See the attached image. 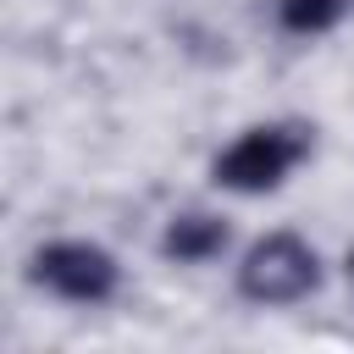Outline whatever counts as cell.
Wrapping results in <instances>:
<instances>
[{"mask_svg": "<svg viewBox=\"0 0 354 354\" xmlns=\"http://www.w3.org/2000/svg\"><path fill=\"white\" fill-rule=\"evenodd\" d=\"M315 138L310 127L299 122H266V127H249L238 133L216 160H210V183L227 188V194H271L293 177L299 160H310Z\"/></svg>", "mask_w": 354, "mask_h": 354, "instance_id": "6da1fadb", "label": "cell"}, {"mask_svg": "<svg viewBox=\"0 0 354 354\" xmlns=\"http://www.w3.org/2000/svg\"><path fill=\"white\" fill-rule=\"evenodd\" d=\"M321 288V254L299 232H266L238 260V293L249 304H299Z\"/></svg>", "mask_w": 354, "mask_h": 354, "instance_id": "7a4b0ae2", "label": "cell"}, {"mask_svg": "<svg viewBox=\"0 0 354 354\" xmlns=\"http://www.w3.org/2000/svg\"><path fill=\"white\" fill-rule=\"evenodd\" d=\"M28 282L66 304H105L122 282V266L111 249H100L88 238H55L28 254Z\"/></svg>", "mask_w": 354, "mask_h": 354, "instance_id": "3957f363", "label": "cell"}, {"mask_svg": "<svg viewBox=\"0 0 354 354\" xmlns=\"http://www.w3.org/2000/svg\"><path fill=\"white\" fill-rule=\"evenodd\" d=\"M227 243H232V232H227V221L210 216V210H183V216H171L166 232H160V254L177 260V266H205V260H216Z\"/></svg>", "mask_w": 354, "mask_h": 354, "instance_id": "277c9868", "label": "cell"}, {"mask_svg": "<svg viewBox=\"0 0 354 354\" xmlns=\"http://www.w3.org/2000/svg\"><path fill=\"white\" fill-rule=\"evenodd\" d=\"M348 0H282V28L288 33H326L337 28Z\"/></svg>", "mask_w": 354, "mask_h": 354, "instance_id": "5b68a950", "label": "cell"}, {"mask_svg": "<svg viewBox=\"0 0 354 354\" xmlns=\"http://www.w3.org/2000/svg\"><path fill=\"white\" fill-rule=\"evenodd\" d=\"M348 277H354V254H348Z\"/></svg>", "mask_w": 354, "mask_h": 354, "instance_id": "8992f818", "label": "cell"}]
</instances>
